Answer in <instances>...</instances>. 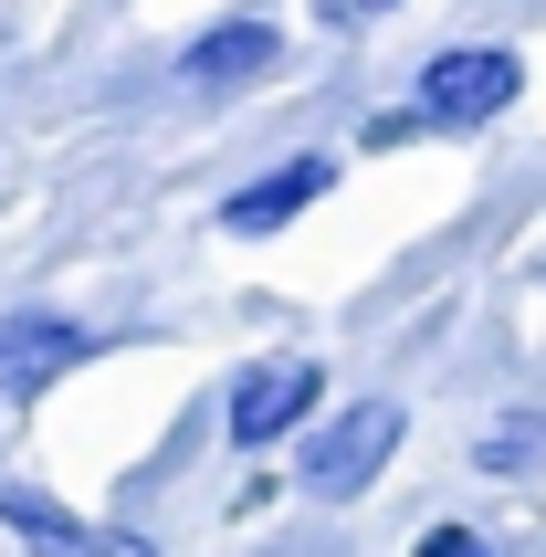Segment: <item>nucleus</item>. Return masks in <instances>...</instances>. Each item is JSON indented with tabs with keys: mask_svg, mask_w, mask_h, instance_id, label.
Masks as SVG:
<instances>
[{
	"mask_svg": "<svg viewBox=\"0 0 546 557\" xmlns=\"http://www.w3.org/2000/svg\"><path fill=\"white\" fill-rule=\"evenodd\" d=\"M336 22H358V11H399V0H326Z\"/></svg>",
	"mask_w": 546,
	"mask_h": 557,
	"instance_id": "9b49d317",
	"label": "nucleus"
},
{
	"mask_svg": "<svg viewBox=\"0 0 546 557\" xmlns=\"http://www.w3.org/2000/svg\"><path fill=\"white\" fill-rule=\"evenodd\" d=\"M399 400H358V410H336L326 432L305 442V495H326V505H347V495H368L379 473H389V453H399Z\"/></svg>",
	"mask_w": 546,
	"mask_h": 557,
	"instance_id": "f257e3e1",
	"label": "nucleus"
},
{
	"mask_svg": "<svg viewBox=\"0 0 546 557\" xmlns=\"http://www.w3.org/2000/svg\"><path fill=\"white\" fill-rule=\"evenodd\" d=\"M74 557H158V547H148V536H126V527H116V536H85Z\"/></svg>",
	"mask_w": 546,
	"mask_h": 557,
	"instance_id": "9d476101",
	"label": "nucleus"
},
{
	"mask_svg": "<svg viewBox=\"0 0 546 557\" xmlns=\"http://www.w3.org/2000/svg\"><path fill=\"white\" fill-rule=\"evenodd\" d=\"M473 463L484 473H536L546 463V410H505V421L473 442Z\"/></svg>",
	"mask_w": 546,
	"mask_h": 557,
	"instance_id": "6e6552de",
	"label": "nucleus"
},
{
	"mask_svg": "<svg viewBox=\"0 0 546 557\" xmlns=\"http://www.w3.org/2000/svg\"><path fill=\"white\" fill-rule=\"evenodd\" d=\"M315 389H326L315 358H263V369H243V389H232V442H243V453L284 442L305 410H315Z\"/></svg>",
	"mask_w": 546,
	"mask_h": 557,
	"instance_id": "20e7f679",
	"label": "nucleus"
},
{
	"mask_svg": "<svg viewBox=\"0 0 546 557\" xmlns=\"http://www.w3.org/2000/svg\"><path fill=\"white\" fill-rule=\"evenodd\" d=\"M326 180H336V158H295V169H263L252 189H232V200H221V232H284L305 200H326Z\"/></svg>",
	"mask_w": 546,
	"mask_h": 557,
	"instance_id": "423d86ee",
	"label": "nucleus"
},
{
	"mask_svg": "<svg viewBox=\"0 0 546 557\" xmlns=\"http://www.w3.org/2000/svg\"><path fill=\"white\" fill-rule=\"evenodd\" d=\"M516 85H525V63L505 53V42H473V53L421 63V106H410V116L421 126H494L516 106Z\"/></svg>",
	"mask_w": 546,
	"mask_h": 557,
	"instance_id": "f03ea898",
	"label": "nucleus"
},
{
	"mask_svg": "<svg viewBox=\"0 0 546 557\" xmlns=\"http://www.w3.org/2000/svg\"><path fill=\"white\" fill-rule=\"evenodd\" d=\"M421 557H505V547H494V536H473V527H431Z\"/></svg>",
	"mask_w": 546,
	"mask_h": 557,
	"instance_id": "1a4fd4ad",
	"label": "nucleus"
},
{
	"mask_svg": "<svg viewBox=\"0 0 546 557\" xmlns=\"http://www.w3.org/2000/svg\"><path fill=\"white\" fill-rule=\"evenodd\" d=\"M263 63H284V32H273V22H211V32H189L179 74L221 95V85H252Z\"/></svg>",
	"mask_w": 546,
	"mask_h": 557,
	"instance_id": "39448f33",
	"label": "nucleus"
},
{
	"mask_svg": "<svg viewBox=\"0 0 546 557\" xmlns=\"http://www.w3.org/2000/svg\"><path fill=\"white\" fill-rule=\"evenodd\" d=\"M95 358V326L85 315H0V400H32V389H53L63 369H85Z\"/></svg>",
	"mask_w": 546,
	"mask_h": 557,
	"instance_id": "7ed1b4c3",
	"label": "nucleus"
},
{
	"mask_svg": "<svg viewBox=\"0 0 546 557\" xmlns=\"http://www.w3.org/2000/svg\"><path fill=\"white\" fill-rule=\"evenodd\" d=\"M0 527L22 536V547H42V557H74V547H85V527H74L42 484H0Z\"/></svg>",
	"mask_w": 546,
	"mask_h": 557,
	"instance_id": "0eeeda50",
	"label": "nucleus"
}]
</instances>
